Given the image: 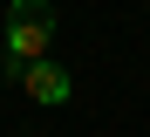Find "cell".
Masks as SVG:
<instances>
[{"label": "cell", "mask_w": 150, "mask_h": 137, "mask_svg": "<svg viewBox=\"0 0 150 137\" xmlns=\"http://www.w3.org/2000/svg\"><path fill=\"white\" fill-rule=\"evenodd\" d=\"M14 82H21V96H28V103H48V110L75 96V75H68L62 62H34V69H21Z\"/></svg>", "instance_id": "cell-2"}, {"label": "cell", "mask_w": 150, "mask_h": 137, "mask_svg": "<svg viewBox=\"0 0 150 137\" xmlns=\"http://www.w3.org/2000/svg\"><path fill=\"white\" fill-rule=\"evenodd\" d=\"M55 41V0H7V75L48 62Z\"/></svg>", "instance_id": "cell-1"}]
</instances>
